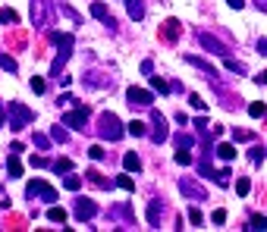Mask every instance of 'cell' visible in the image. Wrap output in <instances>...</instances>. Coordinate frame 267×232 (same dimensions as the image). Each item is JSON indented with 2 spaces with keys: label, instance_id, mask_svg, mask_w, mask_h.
<instances>
[{
  "label": "cell",
  "instance_id": "cell-19",
  "mask_svg": "<svg viewBox=\"0 0 267 232\" xmlns=\"http://www.w3.org/2000/svg\"><path fill=\"white\" fill-rule=\"evenodd\" d=\"M7 176L10 179H19L22 176V160H19V154H10L7 157Z\"/></svg>",
  "mask_w": 267,
  "mask_h": 232
},
{
  "label": "cell",
  "instance_id": "cell-43",
  "mask_svg": "<svg viewBox=\"0 0 267 232\" xmlns=\"http://www.w3.org/2000/svg\"><path fill=\"white\" fill-rule=\"evenodd\" d=\"M189 104H192V110H204V107H207V104H204L198 94H189Z\"/></svg>",
  "mask_w": 267,
  "mask_h": 232
},
{
  "label": "cell",
  "instance_id": "cell-40",
  "mask_svg": "<svg viewBox=\"0 0 267 232\" xmlns=\"http://www.w3.org/2000/svg\"><path fill=\"white\" fill-rule=\"evenodd\" d=\"M251 132H245V129H233V142H251Z\"/></svg>",
  "mask_w": 267,
  "mask_h": 232
},
{
  "label": "cell",
  "instance_id": "cell-10",
  "mask_svg": "<svg viewBox=\"0 0 267 232\" xmlns=\"http://www.w3.org/2000/svg\"><path fill=\"white\" fill-rule=\"evenodd\" d=\"M73 214H76V220L79 223H85V220H91L98 214V204L91 201V198H76V204H73Z\"/></svg>",
  "mask_w": 267,
  "mask_h": 232
},
{
  "label": "cell",
  "instance_id": "cell-21",
  "mask_svg": "<svg viewBox=\"0 0 267 232\" xmlns=\"http://www.w3.org/2000/svg\"><path fill=\"white\" fill-rule=\"evenodd\" d=\"M214 154H217L220 160H233V157H236V144L223 142V144H217V148H214Z\"/></svg>",
  "mask_w": 267,
  "mask_h": 232
},
{
  "label": "cell",
  "instance_id": "cell-26",
  "mask_svg": "<svg viewBox=\"0 0 267 232\" xmlns=\"http://www.w3.org/2000/svg\"><path fill=\"white\" fill-rule=\"evenodd\" d=\"M173 144L176 148H195V138L189 132H179V135H173Z\"/></svg>",
  "mask_w": 267,
  "mask_h": 232
},
{
  "label": "cell",
  "instance_id": "cell-17",
  "mask_svg": "<svg viewBox=\"0 0 267 232\" xmlns=\"http://www.w3.org/2000/svg\"><path fill=\"white\" fill-rule=\"evenodd\" d=\"M85 179L95 185V188H113V185H117L113 179H107V176H104V172H98V170H85Z\"/></svg>",
  "mask_w": 267,
  "mask_h": 232
},
{
  "label": "cell",
  "instance_id": "cell-31",
  "mask_svg": "<svg viewBox=\"0 0 267 232\" xmlns=\"http://www.w3.org/2000/svg\"><path fill=\"white\" fill-rule=\"evenodd\" d=\"M173 160H176L179 166H189V164H192V154H189V148H176V157H173Z\"/></svg>",
  "mask_w": 267,
  "mask_h": 232
},
{
  "label": "cell",
  "instance_id": "cell-49",
  "mask_svg": "<svg viewBox=\"0 0 267 232\" xmlns=\"http://www.w3.org/2000/svg\"><path fill=\"white\" fill-rule=\"evenodd\" d=\"M226 4L233 6V10H242V6H245V0H226Z\"/></svg>",
  "mask_w": 267,
  "mask_h": 232
},
{
  "label": "cell",
  "instance_id": "cell-18",
  "mask_svg": "<svg viewBox=\"0 0 267 232\" xmlns=\"http://www.w3.org/2000/svg\"><path fill=\"white\" fill-rule=\"evenodd\" d=\"M123 170L126 172H142V157H138L135 150H129V154L123 157Z\"/></svg>",
  "mask_w": 267,
  "mask_h": 232
},
{
  "label": "cell",
  "instance_id": "cell-15",
  "mask_svg": "<svg viewBox=\"0 0 267 232\" xmlns=\"http://www.w3.org/2000/svg\"><path fill=\"white\" fill-rule=\"evenodd\" d=\"M91 16H95V19H101V22H107V26H110V32H117V22H113V16L107 13V6H104L101 0H95V4H91Z\"/></svg>",
  "mask_w": 267,
  "mask_h": 232
},
{
  "label": "cell",
  "instance_id": "cell-4",
  "mask_svg": "<svg viewBox=\"0 0 267 232\" xmlns=\"http://www.w3.org/2000/svg\"><path fill=\"white\" fill-rule=\"evenodd\" d=\"M26 198L29 201H48V204H54L57 201V188H54V185H48L44 179H32L26 185Z\"/></svg>",
  "mask_w": 267,
  "mask_h": 232
},
{
  "label": "cell",
  "instance_id": "cell-13",
  "mask_svg": "<svg viewBox=\"0 0 267 232\" xmlns=\"http://www.w3.org/2000/svg\"><path fill=\"white\" fill-rule=\"evenodd\" d=\"M160 216H164V201H160V198H151V201H148V223L154 226V229H160Z\"/></svg>",
  "mask_w": 267,
  "mask_h": 232
},
{
  "label": "cell",
  "instance_id": "cell-8",
  "mask_svg": "<svg viewBox=\"0 0 267 232\" xmlns=\"http://www.w3.org/2000/svg\"><path fill=\"white\" fill-rule=\"evenodd\" d=\"M126 104L135 110V107H154V94L151 91H145V88H126Z\"/></svg>",
  "mask_w": 267,
  "mask_h": 232
},
{
  "label": "cell",
  "instance_id": "cell-44",
  "mask_svg": "<svg viewBox=\"0 0 267 232\" xmlns=\"http://www.w3.org/2000/svg\"><path fill=\"white\" fill-rule=\"evenodd\" d=\"M248 157H251V164H261V160H264V150H261V148H251Z\"/></svg>",
  "mask_w": 267,
  "mask_h": 232
},
{
  "label": "cell",
  "instance_id": "cell-33",
  "mask_svg": "<svg viewBox=\"0 0 267 232\" xmlns=\"http://www.w3.org/2000/svg\"><path fill=\"white\" fill-rule=\"evenodd\" d=\"M229 176H233L229 170H217V172H214V182L220 185V188H226V185H229Z\"/></svg>",
  "mask_w": 267,
  "mask_h": 232
},
{
  "label": "cell",
  "instance_id": "cell-53",
  "mask_svg": "<svg viewBox=\"0 0 267 232\" xmlns=\"http://www.w3.org/2000/svg\"><path fill=\"white\" fill-rule=\"evenodd\" d=\"M10 207V198H0V210H7Z\"/></svg>",
  "mask_w": 267,
  "mask_h": 232
},
{
  "label": "cell",
  "instance_id": "cell-20",
  "mask_svg": "<svg viewBox=\"0 0 267 232\" xmlns=\"http://www.w3.org/2000/svg\"><path fill=\"white\" fill-rule=\"evenodd\" d=\"M126 10H129V16H132L135 22L145 19V0H126Z\"/></svg>",
  "mask_w": 267,
  "mask_h": 232
},
{
  "label": "cell",
  "instance_id": "cell-36",
  "mask_svg": "<svg viewBox=\"0 0 267 232\" xmlns=\"http://www.w3.org/2000/svg\"><path fill=\"white\" fill-rule=\"evenodd\" d=\"M117 185L123 192H135V182H132V176H117Z\"/></svg>",
  "mask_w": 267,
  "mask_h": 232
},
{
  "label": "cell",
  "instance_id": "cell-12",
  "mask_svg": "<svg viewBox=\"0 0 267 232\" xmlns=\"http://www.w3.org/2000/svg\"><path fill=\"white\" fill-rule=\"evenodd\" d=\"M179 34H182V22L179 19H167L164 26H160V41H167V44H176L179 41Z\"/></svg>",
  "mask_w": 267,
  "mask_h": 232
},
{
  "label": "cell",
  "instance_id": "cell-14",
  "mask_svg": "<svg viewBox=\"0 0 267 232\" xmlns=\"http://www.w3.org/2000/svg\"><path fill=\"white\" fill-rule=\"evenodd\" d=\"M110 216H117V220H123L126 226H135V214H132V207L129 204H117V207H110Z\"/></svg>",
  "mask_w": 267,
  "mask_h": 232
},
{
  "label": "cell",
  "instance_id": "cell-16",
  "mask_svg": "<svg viewBox=\"0 0 267 232\" xmlns=\"http://www.w3.org/2000/svg\"><path fill=\"white\" fill-rule=\"evenodd\" d=\"M185 63H189V66H195V69H201V72L207 76V78H214V82H217V69L211 66V63H207V60H201V56H185Z\"/></svg>",
  "mask_w": 267,
  "mask_h": 232
},
{
  "label": "cell",
  "instance_id": "cell-7",
  "mask_svg": "<svg viewBox=\"0 0 267 232\" xmlns=\"http://www.w3.org/2000/svg\"><path fill=\"white\" fill-rule=\"evenodd\" d=\"M60 122L69 126V129H85L88 126V107L85 104H73V110L60 116Z\"/></svg>",
  "mask_w": 267,
  "mask_h": 232
},
{
  "label": "cell",
  "instance_id": "cell-47",
  "mask_svg": "<svg viewBox=\"0 0 267 232\" xmlns=\"http://www.w3.org/2000/svg\"><path fill=\"white\" fill-rule=\"evenodd\" d=\"M198 170H201V176H214V170L207 166V160H201V164H198Z\"/></svg>",
  "mask_w": 267,
  "mask_h": 232
},
{
  "label": "cell",
  "instance_id": "cell-38",
  "mask_svg": "<svg viewBox=\"0 0 267 232\" xmlns=\"http://www.w3.org/2000/svg\"><path fill=\"white\" fill-rule=\"evenodd\" d=\"M226 69H229V72H236V76H245V66L236 63V60H229V56H226Z\"/></svg>",
  "mask_w": 267,
  "mask_h": 232
},
{
  "label": "cell",
  "instance_id": "cell-52",
  "mask_svg": "<svg viewBox=\"0 0 267 232\" xmlns=\"http://www.w3.org/2000/svg\"><path fill=\"white\" fill-rule=\"evenodd\" d=\"M254 78H258V85H267V69H264L261 76H254Z\"/></svg>",
  "mask_w": 267,
  "mask_h": 232
},
{
  "label": "cell",
  "instance_id": "cell-1",
  "mask_svg": "<svg viewBox=\"0 0 267 232\" xmlns=\"http://www.w3.org/2000/svg\"><path fill=\"white\" fill-rule=\"evenodd\" d=\"M51 41L57 44V48H60V54H57L54 56V63H51V76L54 78H60L63 76V66H66V60H69V54H73V44H76V38H73V34H69V32H54L51 34Z\"/></svg>",
  "mask_w": 267,
  "mask_h": 232
},
{
  "label": "cell",
  "instance_id": "cell-48",
  "mask_svg": "<svg viewBox=\"0 0 267 232\" xmlns=\"http://www.w3.org/2000/svg\"><path fill=\"white\" fill-rule=\"evenodd\" d=\"M142 72H145V76H151V72H154V63L145 60V63H142Z\"/></svg>",
  "mask_w": 267,
  "mask_h": 232
},
{
  "label": "cell",
  "instance_id": "cell-42",
  "mask_svg": "<svg viewBox=\"0 0 267 232\" xmlns=\"http://www.w3.org/2000/svg\"><path fill=\"white\" fill-rule=\"evenodd\" d=\"M88 157H91V160H104V148H101V144H91V148H88Z\"/></svg>",
  "mask_w": 267,
  "mask_h": 232
},
{
  "label": "cell",
  "instance_id": "cell-50",
  "mask_svg": "<svg viewBox=\"0 0 267 232\" xmlns=\"http://www.w3.org/2000/svg\"><path fill=\"white\" fill-rule=\"evenodd\" d=\"M258 54H264V56H267V38H261V41H258Z\"/></svg>",
  "mask_w": 267,
  "mask_h": 232
},
{
  "label": "cell",
  "instance_id": "cell-37",
  "mask_svg": "<svg viewBox=\"0 0 267 232\" xmlns=\"http://www.w3.org/2000/svg\"><path fill=\"white\" fill-rule=\"evenodd\" d=\"M189 223H192V226H201V223H204V216H201L198 207H189Z\"/></svg>",
  "mask_w": 267,
  "mask_h": 232
},
{
  "label": "cell",
  "instance_id": "cell-23",
  "mask_svg": "<svg viewBox=\"0 0 267 232\" xmlns=\"http://www.w3.org/2000/svg\"><path fill=\"white\" fill-rule=\"evenodd\" d=\"M248 116H251V120H261V116H267V104H264V100L248 104Z\"/></svg>",
  "mask_w": 267,
  "mask_h": 232
},
{
  "label": "cell",
  "instance_id": "cell-35",
  "mask_svg": "<svg viewBox=\"0 0 267 232\" xmlns=\"http://www.w3.org/2000/svg\"><path fill=\"white\" fill-rule=\"evenodd\" d=\"M29 85H32L35 94H44V88H48V82H44L41 76H32V82H29Z\"/></svg>",
  "mask_w": 267,
  "mask_h": 232
},
{
  "label": "cell",
  "instance_id": "cell-45",
  "mask_svg": "<svg viewBox=\"0 0 267 232\" xmlns=\"http://www.w3.org/2000/svg\"><path fill=\"white\" fill-rule=\"evenodd\" d=\"M211 220H214L217 226H223V223H226V210H214V216H211Z\"/></svg>",
  "mask_w": 267,
  "mask_h": 232
},
{
  "label": "cell",
  "instance_id": "cell-28",
  "mask_svg": "<svg viewBox=\"0 0 267 232\" xmlns=\"http://www.w3.org/2000/svg\"><path fill=\"white\" fill-rule=\"evenodd\" d=\"M51 138H54V142H60V144H66V142H69V132L63 129V122H57L54 129H51Z\"/></svg>",
  "mask_w": 267,
  "mask_h": 232
},
{
  "label": "cell",
  "instance_id": "cell-22",
  "mask_svg": "<svg viewBox=\"0 0 267 232\" xmlns=\"http://www.w3.org/2000/svg\"><path fill=\"white\" fill-rule=\"evenodd\" d=\"M16 22H19V13H16V10H10V6L0 10V26H16Z\"/></svg>",
  "mask_w": 267,
  "mask_h": 232
},
{
  "label": "cell",
  "instance_id": "cell-41",
  "mask_svg": "<svg viewBox=\"0 0 267 232\" xmlns=\"http://www.w3.org/2000/svg\"><path fill=\"white\" fill-rule=\"evenodd\" d=\"M32 142H35V148H41V150H48V148H51V138H48V135H35Z\"/></svg>",
  "mask_w": 267,
  "mask_h": 232
},
{
  "label": "cell",
  "instance_id": "cell-29",
  "mask_svg": "<svg viewBox=\"0 0 267 232\" xmlns=\"http://www.w3.org/2000/svg\"><path fill=\"white\" fill-rule=\"evenodd\" d=\"M48 220H51V223H66V210H63V207H51V210H48Z\"/></svg>",
  "mask_w": 267,
  "mask_h": 232
},
{
  "label": "cell",
  "instance_id": "cell-32",
  "mask_svg": "<svg viewBox=\"0 0 267 232\" xmlns=\"http://www.w3.org/2000/svg\"><path fill=\"white\" fill-rule=\"evenodd\" d=\"M148 78H151V88H154V91H160V94H167V91H170V85H167L160 76H148Z\"/></svg>",
  "mask_w": 267,
  "mask_h": 232
},
{
  "label": "cell",
  "instance_id": "cell-46",
  "mask_svg": "<svg viewBox=\"0 0 267 232\" xmlns=\"http://www.w3.org/2000/svg\"><path fill=\"white\" fill-rule=\"evenodd\" d=\"M32 166H51L48 157H32Z\"/></svg>",
  "mask_w": 267,
  "mask_h": 232
},
{
  "label": "cell",
  "instance_id": "cell-54",
  "mask_svg": "<svg viewBox=\"0 0 267 232\" xmlns=\"http://www.w3.org/2000/svg\"><path fill=\"white\" fill-rule=\"evenodd\" d=\"M0 126H7V116H4V104H0Z\"/></svg>",
  "mask_w": 267,
  "mask_h": 232
},
{
  "label": "cell",
  "instance_id": "cell-27",
  "mask_svg": "<svg viewBox=\"0 0 267 232\" xmlns=\"http://www.w3.org/2000/svg\"><path fill=\"white\" fill-rule=\"evenodd\" d=\"M126 132L135 135V138H142V135H148V126H145V122H138V120H132L129 126H126Z\"/></svg>",
  "mask_w": 267,
  "mask_h": 232
},
{
  "label": "cell",
  "instance_id": "cell-3",
  "mask_svg": "<svg viewBox=\"0 0 267 232\" xmlns=\"http://www.w3.org/2000/svg\"><path fill=\"white\" fill-rule=\"evenodd\" d=\"M7 122H10V129H13V132H19V129H26V126L35 122V110H29L26 104H19V100H10Z\"/></svg>",
  "mask_w": 267,
  "mask_h": 232
},
{
  "label": "cell",
  "instance_id": "cell-39",
  "mask_svg": "<svg viewBox=\"0 0 267 232\" xmlns=\"http://www.w3.org/2000/svg\"><path fill=\"white\" fill-rule=\"evenodd\" d=\"M236 192L242 194V198H245V194L251 192V182H248V179H236Z\"/></svg>",
  "mask_w": 267,
  "mask_h": 232
},
{
  "label": "cell",
  "instance_id": "cell-51",
  "mask_svg": "<svg viewBox=\"0 0 267 232\" xmlns=\"http://www.w3.org/2000/svg\"><path fill=\"white\" fill-rule=\"evenodd\" d=\"M254 6H258L261 13H267V0H254Z\"/></svg>",
  "mask_w": 267,
  "mask_h": 232
},
{
  "label": "cell",
  "instance_id": "cell-34",
  "mask_svg": "<svg viewBox=\"0 0 267 232\" xmlns=\"http://www.w3.org/2000/svg\"><path fill=\"white\" fill-rule=\"evenodd\" d=\"M245 229H254V232H258V229H261V232H264V229H267V216H251Z\"/></svg>",
  "mask_w": 267,
  "mask_h": 232
},
{
  "label": "cell",
  "instance_id": "cell-5",
  "mask_svg": "<svg viewBox=\"0 0 267 232\" xmlns=\"http://www.w3.org/2000/svg\"><path fill=\"white\" fill-rule=\"evenodd\" d=\"M54 13V0H32V26L35 28H48Z\"/></svg>",
  "mask_w": 267,
  "mask_h": 232
},
{
  "label": "cell",
  "instance_id": "cell-2",
  "mask_svg": "<svg viewBox=\"0 0 267 232\" xmlns=\"http://www.w3.org/2000/svg\"><path fill=\"white\" fill-rule=\"evenodd\" d=\"M98 135H101V142H120V138L126 135L120 116L110 113V110H104V113L98 116Z\"/></svg>",
  "mask_w": 267,
  "mask_h": 232
},
{
  "label": "cell",
  "instance_id": "cell-11",
  "mask_svg": "<svg viewBox=\"0 0 267 232\" xmlns=\"http://www.w3.org/2000/svg\"><path fill=\"white\" fill-rule=\"evenodd\" d=\"M179 192L185 194V198H192V201H204V198H207L204 185H198V182H195V179H189V176H185V179H179Z\"/></svg>",
  "mask_w": 267,
  "mask_h": 232
},
{
  "label": "cell",
  "instance_id": "cell-24",
  "mask_svg": "<svg viewBox=\"0 0 267 232\" xmlns=\"http://www.w3.org/2000/svg\"><path fill=\"white\" fill-rule=\"evenodd\" d=\"M0 69H4V72H19V63L13 60V56H7L4 50H0Z\"/></svg>",
  "mask_w": 267,
  "mask_h": 232
},
{
  "label": "cell",
  "instance_id": "cell-6",
  "mask_svg": "<svg viewBox=\"0 0 267 232\" xmlns=\"http://www.w3.org/2000/svg\"><path fill=\"white\" fill-rule=\"evenodd\" d=\"M170 138V126H167V116L151 107V142L154 144H164Z\"/></svg>",
  "mask_w": 267,
  "mask_h": 232
},
{
  "label": "cell",
  "instance_id": "cell-9",
  "mask_svg": "<svg viewBox=\"0 0 267 232\" xmlns=\"http://www.w3.org/2000/svg\"><path fill=\"white\" fill-rule=\"evenodd\" d=\"M198 44H201L207 54H217V56H223V60L229 56V48H226V44L220 41V38H214V34H207V32H198Z\"/></svg>",
  "mask_w": 267,
  "mask_h": 232
},
{
  "label": "cell",
  "instance_id": "cell-30",
  "mask_svg": "<svg viewBox=\"0 0 267 232\" xmlns=\"http://www.w3.org/2000/svg\"><path fill=\"white\" fill-rule=\"evenodd\" d=\"M51 170H54V172H69V170H73V160H69V157H60V160H54V164H51Z\"/></svg>",
  "mask_w": 267,
  "mask_h": 232
},
{
  "label": "cell",
  "instance_id": "cell-25",
  "mask_svg": "<svg viewBox=\"0 0 267 232\" xmlns=\"http://www.w3.org/2000/svg\"><path fill=\"white\" fill-rule=\"evenodd\" d=\"M63 185H66L69 192H79V188H82V176H76V172L69 170V172H66V179H63Z\"/></svg>",
  "mask_w": 267,
  "mask_h": 232
}]
</instances>
